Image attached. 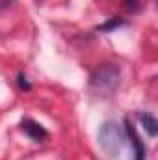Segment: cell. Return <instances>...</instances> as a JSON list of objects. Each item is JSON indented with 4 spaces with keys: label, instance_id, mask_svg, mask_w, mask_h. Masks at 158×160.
<instances>
[{
    "label": "cell",
    "instance_id": "6da1fadb",
    "mask_svg": "<svg viewBox=\"0 0 158 160\" xmlns=\"http://www.w3.org/2000/svg\"><path fill=\"white\" fill-rule=\"evenodd\" d=\"M97 138H99L101 149L108 157L117 158L121 149H123V145H125V134H123V130H121V127H119L116 121H106L101 127Z\"/></svg>",
    "mask_w": 158,
    "mask_h": 160
},
{
    "label": "cell",
    "instance_id": "7a4b0ae2",
    "mask_svg": "<svg viewBox=\"0 0 158 160\" xmlns=\"http://www.w3.org/2000/svg\"><path fill=\"white\" fill-rule=\"evenodd\" d=\"M119 80H121V75H119V69L112 63H102L99 65V69L93 73L91 77V86L104 91V93H112L116 91L119 86Z\"/></svg>",
    "mask_w": 158,
    "mask_h": 160
},
{
    "label": "cell",
    "instance_id": "3957f363",
    "mask_svg": "<svg viewBox=\"0 0 158 160\" xmlns=\"http://www.w3.org/2000/svg\"><path fill=\"white\" fill-rule=\"evenodd\" d=\"M125 130H126L128 140H130L132 149H134V160H145V155H147L145 145H143V142H141V138H140V134H138V130H136L134 123L128 119V118L125 119Z\"/></svg>",
    "mask_w": 158,
    "mask_h": 160
},
{
    "label": "cell",
    "instance_id": "277c9868",
    "mask_svg": "<svg viewBox=\"0 0 158 160\" xmlns=\"http://www.w3.org/2000/svg\"><path fill=\"white\" fill-rule=\"evenodd\" d=\"M21 128H22L32 140H36V142H41V140L47 138V130H45V127L39 125L37 121H34V119H22Z\"/></svg>",
    "mask_w": 158,
    "mask_h": 160
},
{
    "label": "cell",
    "instance_id": "5b68a950",
    "mask_svg": "<svg viewBox=\"0 0 158 160\" xmlns=\"http://www.w3.org/2000/svg\"><path fill=\"white\" fill-rule=\"evenodd\" d=\"M140 119H141L143 128L147 130V134H149L151 138H155V136L158 134V123H156V119H155V116L149 114V112H145V114L140 116Z\"/></svg>",
    "mask_w": 158,
    "mask_h": 160
},
{
    "label": "cell",
    "instance_id": "8992f818",
    "mask_svg": "<svg viewBox=\"0 0 158 160\" xmlns=\"http://www.w3.org/2000/svg\"><path fill=\"white\" fill-rule=\"evenodd\" d=\"M125 24V21L123 19H110L108 22H104V24H101L97 30H101V32H112V30H116V28H119V26H123Z\"/></svg>",
    "mask_w": 158,
    "mask_h": 160
},
{
    "label": "cell",
    "instance_id": "52a82bcc",
    "mask_svg": "<svg viewBox=\"0 0 158 160\" xmlns=\"http://www.w3.org/2000/svg\"><path fill=\"white\" fill-rule=\"evenodd\" d=\"M17 84H19V88H21V89H24V91H28V89H30V82H28V78H26L22 73H19V75H17Z\"/></svg>",
    "mask_w": 158,
    "mask_h": 160
},
{
    "label": "cell",
    "instance_id": "ba28073f",
    "mask_svg": "<svg viewBox=\"0 0 158 160\" xmlns=\"http://www.w3.org/2000/svg\"><path fill=\"white\" fill-rule=\"evenodd\" d=\"M125 6L128 11H138V6H140V0H125Z\"/></svg>",
    "mask_w": 158,
    "mask_h": 160
},
{
    "label": "cell",
    "instance_id": "9c48e42d",
    "mask_svg": "<svg viewBox=\"0 0 158 160\" xmlns=\"http://www.w3.org/2000/svg\"><path fill=\"white\" fill-rule=\"evenodd\" d=\"M13 2H15V0H0V9H6V8H9Z\"/></svg>",
    "mask_w": 158,
    "mask_h": 160
}]
</instances>
